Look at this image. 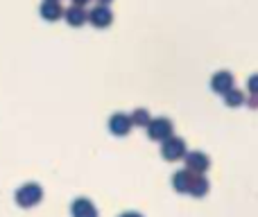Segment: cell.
<instances>
[{
    "label": "cell",
    "mask_w": 258,
    "mask_h": 217,
    "mask_svg": "<svg viewBox=\"0 0 258 217\" xmlns=\"http://www.w3.org/2000/svg\"><path fill=\"white\" fill-rule=\"evenodd\" d=\"M14 199H16V204L21 208H32V206H36L43 199V188L39 183H25V186H21L16 190Z\"/></svg>",
    "instance_id": "obj_1"
},
{
    "label": "cell",
    "mask_w": 258,
    "mask_h": 217,
    "mask_svg": "<svg viewBox=\"0 0 258 217\" xmlns=\"http://www.w3.org/2000/svg\"><path fill=\"white\" fill-rule=\"evenodd\" d=\"M161 154L165 161H179L186 159V140L183 138H174L170 136L168 140L161 142Z\"/></svg>",
    "instance_id": "obj_2"
},
{
    "label": "cell",
    "mask_w": 258,
    "mask_h": 217,
    "mask_svg": "<svg viewBox=\"0 0 258 217\" xmlns=\"http://www.w3.org/2000/svg\"><path fill=\"white\" fill-rule=\"evenodd\" d=\"M147 136H150L152 140H156V142L168 140V138L172 136V122H170L168 118H156V120H152L150 127H147Z\"/></svg>",
    "instance_id": "obj_3"
},
{
    "label": "cell",
    "mask_w": 258,
    "mask_h": 217,
    "mask_svg": "<svg viewBox=\"0 0 258 217\" xmlns=\"http://www.w3.org/2000/svg\"><path fill=\"white\" fill-rule=\"evenodd\" d=\"M186 168L195 174H204L211 168V159L204 152H190V154H186Z\"/></svg>",
    "instance_id": "obj_4"
},
{
    "label": "cell",
    "mask_w": 258,
    "mask_h": 217,
    "mask_svg": "<svg viewBox=\"0 0 258 217\" xmlns=\"http://www.w3.org/2000/svg\"><path fill=\"white\" fill-rule=\"evenodd\" d=\"M134 122H132V115L127 113H113L111 120H109V129H111L113 136H127L132 131Z\"/></svg>",
    "instance_id": "obj_5"
},
{
    "label": "cell",
    "mask_w": 258,
    "mask_h": 217,
    "mask_svg": "<svg viewBox=\"0 0 258 217\" xmlns=\"http://www.w3.org/2000/svg\"><path fill=\"white\" fill-rule=\"evenodd\" d=\"M71 215L73 217H98V208L93 206V201L86 197H77L71 206Z\"/></svg>",
    "instance_id": "obj_6"
},
{
    "label": "cell",
    "mask_w": 258,
    "mask_h": 217,
    "mask_svg": "<svg viewBox=\"0 0 258 217\" xmlns=\"http://www.w3.org/2000/svg\"><path fill=\"white\" fill-rule=\"evenodd\" d=\"M89 21L93 23L95 27H109L111 25V21H113V14H111V9H109L107 5H100V7H95L93 12L89 14Z\"/></svg>",
    "instance_id": "obj_7"
},
{
    "label": "cell",
    "mask_w": 258,
    "mask_h": 217,
    "mask_svg": "<svg viewBox=\"0 0 258 217\" xmlns=\"http://www.w3.org/2000/svg\"><path fill=\"white\" fill-rule=\"evenodd\" d=\"M211 86H213L215 93H229V91L233 89V75L227 70H220L213 75V80H211Z\"/></svg>",
    "instance_id": "obj_8"
},
{
    "label": "cell",
    "mask_w": 258,
    "mask_h": 217,
    "mask_svg": "<svg viewBox=\"0 0 258 217\" xmlns=\"http://www.w3.org/2000/svg\"><path fill=\"white\" fill-rule=\"evenodd\" d=\"M192 181H195V174H192L188 168L181 170V172H177V174H172V188L177 192H190Z\"/></svg>",
    "instance_id": "obj_9"
},
{
    "label": "cell",
    "mask_w": 258,
    "mask_h": 217,
    "mask_svg": "<svg viewBox=\"0 0 258 217\" xmlns=\"http://www.w3.org/2000/svg\"><path fill=\"white\" fill-rule=\"evenodd\" d=\"M63 14H66V12L61 9V5H59L57 0H45V3L41 5V16H43L45 21H50V23L59 21Z\"/></svg>",
    "instance_id": "obj_10"
},
{
    "label": "cell",
    "mask_w": 258,
    "mask_h": 217,
    "mask_svg": "<svg viewBox=\"0 0 258 217\" xmlns=\"http://www.w3.org/2000/svg\"><path fill=\"white\" fill-rule=\"evenodd\" d=\"M63 16H66V23H68V25H73V27L84 25L86 18H89V16H86V12H84V7H80V5L71 7L66 14H63Z\"/></svg>",
    "instance_id": "obj_11"
},
{
    "label": "cell",
    "mask_w": 258,
    "mask_h": 217,
    "mask_svg": "<svg viewBox=\"0 0 258 217\" xmlns=\"http://www.w3.org/2000/svg\"><path fill=\"white\" fill-rule=\"evenodd\" d=\"M206 192H209V179L206 177H195L192 188H190V195L192 197H204Z\"/></svg>",
    "instance_id": "obj_12"
},
{
    "label": "cell",
    "mask_w": 258,
    "mask_h": 217,
    "mask_svg": "<svg viewBox=\"0 0 258 217\" xmlns=\"http://www.w3.org/2000/svg\"><path fill=\"white\" fill-rule=\"evenodd\" d=\"M132 122H134V127H150V113H147V109H136L132 113Z\"/></svg>",
    "instance_id": "obj_13"
},
{
    "label": "cell",
    "mask_w": 258,
    "mask_h": 217,
    "mask_svg": "<svg viewBox=\"0 0 258 217\" xmlns=\"http://www.w3.org/2000/svg\"><path fill=\"white\" fill-rule=\"evenodd\" d=\"M224 102H227L229 107H240V104L245 102V95H242L240 91L231 89V91H229V93H224Z\"/></svg>",
    "instance_id": "obj_14"
},
{
    "label": "cell",
    "mask_w": 258,
    "mask_h": 217,
    "mask_svg": "<svg viewBox=\"0 0 258 217\" xmlns=\"http://www.w3.org/2000/svg\"><path fill=\"white\" fill-rule=\"evenodd\" d=\"M249 91H251L254 95H258V75L249 77Z\"/></svg>",
    "instance_id": "obj_15"
},
{
    "label": "cell",
    "mask_w": 258,
    "mask_h": 217,
    "mask_svg": "<svg viewBox=\"0 0 258 217\" xmlns=\"http://www.w3.org/2000/svg\"><path fill=\"white\" fill-rule=\"evenodd\" d=\"M118 217H143L141 213H136V210H127V213H120Z\"/></svg>",
    "instance_id": "obj_16"
},
{
    "label": "cell",
    "mask_w": 258,
    "mask_h": 217,
    "mask_svg": "<svg viewBox=\"0 0 258 217\" xmlns=\"http://www.w3.org/2000/svg\"><path fill=\"white\" fill-rule=\"evenodd\" d=\"M73 3H75V5H80V7H84V5L89 3V0H73Z\"/></svg>",
    "instance_id": "obj_17"
},
{
    "label": "cell",
    "mask_w": 258,
    "mask_h": 217,
    "mask_svg": "<svg viewBox=\"0 0 258 217\" xmlns=\"http://www.w3.org/2000/svg\"><path fill=\"white\" fill-rule=\"evenodd\" d=\"M100 3H102V5H109V3H111V0H100Z\"/></svg>",
    "instance_id": "obj_18"
},
{
    "label": "cell",
    "mask_w": 258,
    "mask_h": 217,
    "mask_svg": "<svg viewBox=\"0 0 258 217\" xmlns=\"http://www.w3.org/2000/svg\"><path fill=\"white\" fill-rule=\"evenodd\" d=\"M254 104H258V100H254Z\"/></svg>",
    "instance_id": "obj_19"
}]
</instances>
